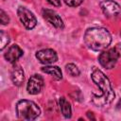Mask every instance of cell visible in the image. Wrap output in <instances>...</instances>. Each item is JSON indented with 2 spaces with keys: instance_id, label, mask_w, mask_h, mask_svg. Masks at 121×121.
<instances>
[{
  "instance_id": "obj_1",
  "label": "cell",
  "mask_w": 121,
  "mask_h": 121,
  "mask_svg": "<svg viewBox=\"0 0 121 121\" xmlns=\"http://www.w3.org/2000/svg\"><path fill=\"white\" fill-rule=\"evenodd\" d=\"M91 77H92L93 81L95 83V85L100 90L99 95H93V98H92L93 103L99 107L109 105L113 100L114 95H115L110 79L105 76V74L102 71L98 69H94Z\"/></svg>"
},
{
  "instance_id": "obj_9",
  "label": "cell",
  "mask_w": 121,
  "mask_h": 121,
  "mask_svg": "<svg viewBox=\"0 0 121 121\" xmlns=\"http://www.w3.org/2000/svg\"><path fill=\"white\" fill-rule=\"evenodd\" d=\"M43 87V78L40 75H33L28 79L26 90L30 95L39 94Z\"/></svg>"
},
{
  "instance_id": "obj_10",
  "label": "cell",
  "mask_w": 121,
  "mask_h": 121,
  "mask_svg": "<svg viewBox=\"0 0 121 121\" xmlns=\"http://www.w3.org/2000/svg\"><path fill=\"white\" fill-rule=\"evenodd\" d=\"M22 55H23V50L20 48V46L17 44H12L9 47V49L5 53L4 57L9 62L14 63L19 58L22 57Z\"/></svg>"
},
{
  "instance_id": "obj_15",
  "label": "cell",
  "mask_w": 121,
  "mask_h": 121,
  "mask_svg": "<svg viewBox=\"0 0 121 121\" xmlns=\"http://www.w3.org/2000/svg\"><path fill=\"white\" fill-rule=\"evenodd\" d=\"M9 43V35L6 34L3 30H1L0 31V43H1L0 49L3 50L8 45Z\"/></svg>"
},
{
  "instance_id": "obj_11",
  "label": "cell",
  "mask_w": 121,
  "mask_h": 121,
  "mask_svg": "<svg viewBox=\"0 0 121 121\" xmlns=\"http://www.w3.org/2000/svg\"><path fill=\"white\" fill-rule=\"evenodd\" d=\"M10 78L16 86L22 85V83L24 82L25 76H24V71L20 65H14L12 67L10 73Z\"/></svg>"
},
{
  "instance_id": "obj_20",
  "label": "cell",
  "mask_w": 121,
  "mask_h": 121,
  "mask_svg": "<svg viewBox=\"0 0 121 121\" xmlns=\"http://www.w3.org/2000/svg\"><path fill=\"white\" fill-rule=\"evenodd\" d=\"M87 115H88V117H89L90 119L92 118L93 120H95V117L93 116V112H87Z\"/></svg>"
},
{
  "instance_id": "obj_4",
  "label": "cell",
  "mask_w": 121,
  "mask_h": 121,
  "mask_svg": "<svg viewBox=\"0 0 121 121\" xmlns=\"http://www.w3.org/2000/svg\"><path fill=\"white\" fill-rule=\"evenodd\" d=\"M118 58H119V56H118L117 52L115 51V49L111 48V49L102 51L98 57V60H99V63L101 64V66H103L104 68L112 69L115 65Z\"/></svg>"
},
{
  "instance_id": "obj_19",
  "label": "cell",
  "mask_w": 121,
  "mask_h": 121,
  "mask_svg": "<svg viewBox=\"0 0 121 121\" xmlns=\"http://www.w3.org/2000/svg\"><path fill=\"white\" fill-rule=\"evenodd\" d=\"M114 49H115V51L117 52L118 56H119V57H121V43H117V44H116V46L114 47Z\"/></svg>"
},
{
  "instance_id": "obj_17",
  "label": "cell",
  "mask_w": 121,
  "mask_h": 121,
  "mask_svg": "<svg viewBox=\"0 0 121 121\" xmlns=\"http://www.w3.org/2000/svg\"><path fill=\"white\" fill-rule=\"evenodd\" d=\"M64 2L70 7H78L83 2V0H64Z\"/></svg>"
},
{
  "instance_id": "obj_2",
  "label": "cell",
  "mask_w": 121,
  "mask_h": 121,
  "mask_svg": "<svg viewBox=\"0 0 121 121\" xmlns=\"http://www.w3.org/2000/svg\"><path fill=\"white\" fill-rule=\"evenodd\" d=\"M85 44L94 51H102L106 49L111 42V33L104 27L88 28L84 34Z\"/></svg>"
},
{
  "instance_id": "obj_13",
  "label": "cell",
  "mask_w": 121,
  "mask_h": 121,
  "mask_svg": "<svg viewBox=\"0 0 121 121\" xmlns=\"http://www.w3.org/2000/svg\"><path fill=\"white\" fill-rule=\"evenodd\" d=\"M59 103H60V111H61V113L63 114V116L66 118H70L72 115V110H71L70 103L63 96L60 98Z\"/></svg>"
},
{
  "instance_id": "obj_18",
  "label": "cell",
  "mask_w": 121,
  "mask_h": 121,
  "mask_svg": "<svg viewBox=\"0 0 121 121\" xmlns=\"http://www.w3.org/2000/svg\"><path fill=\"white\" fill-rule=\"evenodd\" d=\"M47 2L49 4H51L52 6H55V7L60 6V0H47Z\"/></svg>"
},
{
  "instance_id": "obj_6",
  "label": "cell",
  "mask_w": 121,
  "mask_h": 121,
  "mask_svg": "<svg viewBox=\"0 0 121 121\" xmlns=\"http://www.w3.org/2000/svg\"><path fill=\"white\" fill-rule=\"evenodd\" d=\"M100 8L107 17H116L121 13V7L112 0H104L100 2Z\"/></svg>"
},
{
  "instance_id": "obj_3",
  "label": "cell",
  "mask_w": 121,
  "mask_h": 121,
  "mask_svg": "<svg viewBox=\"0 0 121 121\" xmlns=\"http://www.w3.org/2000/svg\"><path fill=\"white\" fill-rule=\"evenodd\" d=\"M41 113V110L36 103L30 100L23 99L16 105V114L23 120H34Z\"/></svg>"
},
{
  "instance_id": "obj_8",
  "label": "cell",
  "mask_w": 121,
  "mask_h": 121,
  "mask_svg": "<svg viewBox=\"0 0 121 121\" xmlns=\"http://www.w3.org/2000/svg\"><path fill=\"white\" fill-rule=\"evenodd\" d=\"M43 16L50 25H52L56 28H63L64 27L62 19L55 10H52L49 9H43Z\"/></svg>"
},
{
  "instance_id": "obj_12",
  "label": "cell",
  "mask_w": 121,
  "mask_h": 121,
  "mask_svg": "<svg viewBox=\"0 0 121 121\" xmlns=\"http://www.w3.org/2000/svg\"><path fill=\"white\" fill-rule=\"evenodd\" d=\"M42 71L43 73H46V74L52 76V78L56 80H60L62 78L61 70L58 66H43V67H42Z\"/></svg>"
},
{
  "instance_id": "obj_16",
  "label": "cell",
  "mask_w": 121,
  "mask_h": 121,
  "mask_svg": "<svg viewBox=\"0 0 121 121\" xmlns=\"http://www.w3.org/2000/svg\"><path fill=\"white\" fill-rule=\"evenodd\" d=\"M0 22H1L2 25H7V24H9V16H8V15L6 14V12H5L4 10H2V9H1V11H0Z\"/></svg>"
},
{
  "instance_id": "obj_7",
  "label": "cell",
  "mask_w": 121,
  "mask_h": 121,
  "mask_svg": "<svg viewBox=\"0 0 121 121\" xmlns=\"http://www.w3.org/2000/svg\"><path fill=\"white\" fill-rule=\"evenodd\" d=\"M36 58L43 64H51V63H54L57 61L58 55L55 50L46 48V49L39 50L36 53Z\"/></svg>"
},
{
  "instance_id": "obj_14",
  "label": "cell",
  "mask_w": 121,
  "mask_h": 121,
  "mask_svg": "<svg viewBox=\"0 0 121 121\" xmlns=\"http://www.w3.org/2000/svg\"><path fill=\"white\" fill-rule=\"evenodd\" d=\"M65 68H66V71L67 73L72 76V77H78L79 76V69L78 68L77 65H75L74 63H68L65 65Z\"/></svg>"
},
{
  "instance_id": "obj_5",
  "label": "cell",
  "mask_w": 121,
  "mask_h": 121,
  "mask_svg": "<svg viewBox=\"0 0 121 121\" xmlns=\"http://www.w3.org/2000/svg\"><path fill=\"white\" fill-rule=\"evenodd\" d=\"M17 14L18 17L20 19V21L22 22V24L24 25V26L27 29H32L36 26L37 25V19L34 16V14L27 9L25 7H19L17 9Z\"/></svg>"
}]
</instances>
